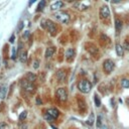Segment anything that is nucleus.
Masks as SVG:
<instances>
[{
	"label": "nucleus",
	"instance_id": "a878e982",
	"mask_svg": "<svg viewBox=\"0 0 129 129\" xmlns=\"http://www.w3.org/2000/svg\"><path fill=\"white\" fill-rule=\"evenodd\" d=\"M123 48L126 50V51H129V41L125 40L124 44H123Z\"/></svg>",
	"mask_w": 129,
	"mask_h": 129
},
{
	"label": "nucleus",
	"instance_id": "a211bd4d",
	"mask_svg": "<svg viewBox=\"0 0 129 129\" xmlns=\"http://www.w3.org/2000/svg\"><path fill=\"white\" fill-rule=\"evenodd\" d=\"M26 80L29 81L30 83H33L36 80V76L34 74H32V73H27L26 74Z\"/></svg>",
	"mask_w": 129,
	"mask_h": 129
},
{
	"label": "nucleus",
	"instance_id": "7c9ffc66",
	"mask_svg": "<svg viewBox=\"0 0 129 129\" xmlns=\"http://www.w3.org/2000/svg\"><path fill=\"white\" fill-rule=\"evenodd\" d=\"M16 58V50H15V48H12V53H11V59L12 60H14Z\"/></svg>",
	"mask_w": 129,
	"mask_h": 129
},
{
	"label": "nucleus",
	"instance_id": "39448f33",
	"mask_svg": "<svg viewBox=\"0 0 129 129\" xmlns=\"http://www.w3.org/2000/svg\"><path fill=\"white\" fill-rule=\"evenodd\" d=\"M114 67H115V64H114L113 61H111V60H105L103 63V69H104L105 73H107V74L111 73L114 70Z\"/></svg>",
	"mask_w": 129,
	"mask_h": 129
},
{
	"label": "nucleus",
	"instance_id": "7ed1b4c3",
	"mask_svg": "<svg viewBox=\"0 0 129 129\" xmlns=\"http://www.w3.org/2000/svg\"><path fill=\"white\" fill-rule=\"evenodd\" d=\"M53 16H55V18L58 21H60V22H62V23H64V24L69 23V21H70V15L64 11H59V12L55 13Z\"/></svg>",
	"mask_w": 129,
	"mask_h": 129
},
{
	"label": "nucleus",
	"instance_id": "c85d7f7f",
	"mask_svg": "<svg viewBox=\"0 0 129 129\" xmlns=\"http://www.w3.org/2000/svg\"><path fill=\"white\" fill-rule=\"evenodd\" d=\"M33 68L34 69H38L39 68V61L38 60H36V61L33 62Z\"/></svg>",
	"mask_w": 129,
	"mask_h": 129
},
{
	"label": "nucleus",
	"instance_id": "c756f323",
	"mask_svg": "<svg viewBox=\"0 0 129 129\" xmlns=\"http://www.w3.org/2000/svg\"><path fill=\"white\" fill-rule=\"evenodd\" d=\"M7 128H8V126L6 123H4V122L0 123V129H7Z\"/></svg>",
	"mask_w": 129,
	"mask_h": 129
},
{
	"label": "nucleus",
	"instance_id": "1a4fd4ad",
	"mask_svg": "<svg viewBox=\"0 0 129 129\" xmlns=\"http://www.w3.org/2000/svg\"><path fill=\"white\" fill-rule=\"evenodd\" d=\"M47 113L49 116H51L53 119H57V118L60 116V111L57 108H49V109L47 110Z\"/></svg>",
	"mask_w": 129,
	"mask_h": 129
},
{
	"label": "nucleus",
	"instance_id": "e433bc0d",
	"mask_svg": "<svg viewBox=\"0 0 129 129\" xmlns=\"http://www.w3.org/2000/svg\"><path fill=\"white\" fill-rule=\"evenodd\" d=\"M21 128H22V129H26V128H27V126H26L25 124H23V125H21Z\"/></svg>",
	"mask_w": 129,
	"mask_h": 129
},
{
	"label": "nucleus",
	"instance_id": "473e14b6",
	"mask_svg": "<svg viewBox=\"0 0 129 129\" xmlns=\"http://www.w3.org/2000/svg\"><path fill=\"white\" fill-rule=\"evenodd\" d=\"M9 41H10V42H13V41H14V35H12L11 37H10V39H9Z\"/></svg>",
	"mask_w": 129,
	"mask_h": 129
},
{
	"label": "nucleus",
	"instance_id": "f704fd0d",
	"mask_svg": "<svg viewBox=\"0 0 129 129\" xmlns=\"http://www.w3.org/2000/svg\"><path fill=\"white\" fill-rule=\"evenodd\" d=\"M36 103H37L38 105H40V104H41V101H40V99H39V98H37V99H36Z\"/></svg>",
	"mask_w": 129,
	"mask_h": 129
},
{
	"label": "nucleus",
	"instance_id": "9b49d317",
	"mask_svg": "<svg viewBox=\"0 0 129 129\" xmlns=\"http://www.w3.org/2000/svg\"><path fill=\"white\" fill-rule=\"evenodd\" d=\"M74 57H75V49L74 48H68L66 50V59L68 62H72L74 60Z\"/></svg>",
	"mask_w": 129,
	"mask_h": 129
},
{
	"label": "nucleus",
	"instance_id": "72a5a7b5",
	"mask_svg": "<svg viewBox=\"0 0 129 129\" xmlns=\"http://www.w3.org/2000/svg\"><path fill=\"white\" fill-rule=\"evenodd\" d=\"M120 1H121V0H112V2H113V3H119Z\"/></svg>",
	"mask_w": 129,
	"mask_h": 129
},
{
	"label": "nucleus",
	"instance_id": "58836bf2",
	"mask_svg": "<svg viewBox=\"0 0 129 129\" xmlns=\"http://www.w3.org/2000/svg\"><path fill=\"white\" fill-rule=\"evenodd\" d=\"M51 127H52V129H58L57 127H55V126H52V125H51Z\"/></svg>",
	"mask_w": 129,
	"mask_h": 129
},
{
	"label": "nucleus",
	"instance_id": "423d86ee",
	"mask_svg": "<svg viewBox=\"0 0 129 129\" xmlns=\"http://www.w3.org/2000/svg\"><path fill=\"white\" fill-rule=\"evenodd\" d=\"M110 9L108 6H106V5H103L101 8H100V18H102L103 20L105 19H108L110 17Z\"/></svg>",
	"mask_w": 129,
	"mask_h": 129
},
{
	"label": "nucleus",
	"instance_id": "4468645a",
	"mask_svg": "<svg viewBox=\"0 0 129 129\" xmlns=\"http://www.w3.org/2000/svg\"><path fill=\"white\" fill-rule=\"evenodd\" d=\"M100 44L103 47L107 46L108 44H110V38L107 35H105V34H101V36H100Z\"/></svg>",
	"mask_w": 129,
	"mask_h": 129
},
{
	"label": "nucleus",
	"instance_id": "6ab92c4d",
	"mask_svg": "<svg viewBox=\"0 0 129 129\" xmlns=\"http://www.w3.org/2000/svg\"><path fill=\"white\" fill-rule=\"evenodd\" d=\"M115 26H116V30L117 31H120L121 30V28H122V26H123V22L119 19V18H117L116 20H115Z\"/></svg>",
	"mask_w": 129,
	"mask_h": 129
},
{
	"label": "nucleus",
	"instance_id": "20e7f679",
	"mask_svg": "<svg viewBox=\"0 0 129 129\" xmlns=\"http://www.w3.org/2000/svg\"><path fill=\"white\" fill-rule=\"evenodd\" d=\"M56 97L62 102H64L68 100V92L66 88H59L56 92Z\"/></svg>",
	"mask_w": 129,
	"mask_h": 129
},
{
	"label": "nucleus",
	"instance_id": "412c9836",
	"mask_svg": "<svg viewBox=\"0 0 129 129\" xmlns=\"http://www.w3.org/2000/svg\"><path fill=\"white\" fill-rule=\"evenodd\" d=\"M46 6V0H41V1L38 3V6H37V11H41V10H44Z\"/></svg>",
	"mask_w": 129,
	"mask_h": 129
},
{
	"label": "nucleus",
	"instance_id": "ddd939ff",
	"mask_svg": "<svg viewBox=\"0 0 129 129\" xmlns=\"http://www.w3.org/2000/svg\"><path fill=\"white\" fill-rule=\"evenodd\" d=\"M63 6H64V2L61 1V0H59V1H56V2L51 3V5H50V9L52 10V11H55V10H59V9H61Z\"/></svg>",
	"mask_w": 129,
	"mask_h": 129
},
{
	"label": "nucleus",
	"instance_id": "2f4dec72",
	"mask_svg": "<svg viewBox=\"0 0 129 129\" xmlns=\"http://www.w3.org/2000/svg\"><path fill=\"white\" fill-rule=\"evenodd\" d=\"M28 36H29V31H25V32H24V34H23V38L26 39Z\"/></svg>",
	"mask_w": 129,
	"mask_h": 129
},
{
	"label": "nucleus",
	"instance_id": "4c0bfd02",
	"mask_svg": "<svg viewBox=\"0 0 129 129\" xmlns=\"http://www.w3.org/2000/svg\"><path fill=\"white\" fill-rule=\"evenodd\" d=\"M34 1H35V0H30V1H29V5H31V4H32V3H33Z\"/></svg>",
	"mask_w": 129,
	"mask_h": 129
},
{
	"label": "nucleus",
	"instance_id": "6e6552de",
	"mask_svg": "<svg viewBox=\"0 0 129 129\" xmlns=\"http://www.w3.org/2000/svg\"><path fill=\"white\" fill-rule=\"evenodd\" d=\"M86 47H87V49H88V51L91 53V55L96 56V55H98V53H99V48H97L95 45H93V44H87V45H86Z\"/></svg>",
	"mask_w": 129,
	"mask_h": 129
},
{
	"label": "nucleus",
	"instance_id": "4be33fe9",
	"mask_svg": "<svg viewBox=\"0 0 129 129\" xmlns=\"http://www.w3.org/2000/svg\"><path fill=\"white\" fill-rule=\"evenodd\" d=\"M6 97V88L5 87H2L0 89V98H5Z\"/></svg>",
	"mask_w": 129,
	"mask_h": 129
},
{
	"label": "nucleus",
	"instance_id": "c9c22d12",
	"mask_svg": "<svg viewBox=\"0 0 129 129\" xmlns=\"http://www.w3.org/2000/svg\"><path fill=\"white\" fill-rule=\"evenodd\" d=\"M66 2H69V3H72V2H74V1H76V0H64Z\"/></svg>",
	"mask_w": 129,
	"mask_h": 129
},
{
	"label": "nucleus",
	"instance_id": "f03ea898",
	"mask_svg": "<svg viewBox=\"0 0 129 129\" xmlns=\"http://www.w3.org/2000/svg\"><path fill=\"white\" fill-rule=\"evenodd\" d=\"M78 89L82 93H89L92 89V84L88 80H81L78 83Z\"/></svg>",
	"mask_w": 129,
	"mask_h": 129
},
{
	"label": "nucleus",
	"instance_id": "f3484780",
	"mask_svg": "<svg viewBox=\"0 0 129 129\" xmlns=\"http://www.w3.org/2000/svg\"><path fill=\"white\" fill-rule=\"evenodd\" d=\"M19 60L21 63H25L27 61V52L25 50L23 51H21L20 52V55H19Z\"/></svg>",
	"mask_w": 129,
	"mask_h": 129
},
{
	"label": "nucleus",
	"instance_id": "f257e3e1",
	"mask_svg": "<svg viewBox=\"0 0 129 129\" xmlns=\"http://www.w3.org/2000/svg\"><path fill=\"white\" fill-rule=\"evenodd\" d=\"M41 27L42 28H45L46 30H48L50 34L52 35H56L57 33V25L52 22L51 20H48V19H44V20H41Z\"/></svg>",
	"mask_w": 129,
	"mask_h": 129
},
{
	"label": "nucleus",
	"instance_id": "b1692460",
	"mask_svg": "<svg viewBox=\"0 0 129 129\" xmlns=\"http://www.w3.org/2000/svg\"><path fill=\"white\" fill-rule=\"evenodd\" d=\"M94 100H95V104H96L97 107H100L101 106V101L99 100V97L97 96V95L94 96Z\"/></svg>",
	"mask_w": 129,
	"mask_h": 129
},
{
	"label": "nucleus",
	"instance_id": "dca6fc26",
	"mask_svg": "<svg viewBox=\"0 0 129 129\" xmlns=\"http://www.w3.org/2000/svg\"><path fill=\"white\" fill-rule=\"evenodd\" d=\"M55 51H56L55 48H48L47 50H46V58L49 59L50 57H52V55L55 53Z\"/></svg>",
	"mask_w": 129,
	"mask_h": 129
},
{
	"label": "nucleus",
	"instance_id": "0eeeda50",
	"mask_svg": "<svg viewBox=\"0 0 129 129\" xmlns=\"http://www.w3.org/2000/svg\"><path fill=\"white\" fill-rule=\"evenodd\" d=\"M21 86H22L23 89H25L29 93H33L35 91V87L32 85V83H30L27 80H22V82H21Z\"/></svg>",
	"mask_w": 129,
	"mask_h": 129
},
{
	"label": "nucleus",
	"instance_id": "aec40b11",
	"mask_svg": "<svg viewBox=\"0 0 129 129\" xmlns=\"http://www.w3.org/2000/svg\"><path fill=\"white\" fill-rule=\"evenodd\" d=\"M121 86H122V88H125V89H127V88H129V80L128 79H122L121 80Z\"/></svg>",
	"mask_w": 129,
	"mask_h": 129
},
{
	"label": "nucleus",
	"instance_id": "393cba45",
	"mask_svg": "<svg viewBox=\"0 0 129 129\" xmlns=\"http://www.w3.org/2000/svg\"><path fill=\"white\" fill-rule=\"evenodd\" d=\"M26 115H27V112H26V111H23L22 113L19 115V120H20V121H23L25 118H26Z\"/></svg>",
	"mask_w": 129,
	"mask_h": 129
},
{
	"label": "nucleus",
	"instance_id": "f8f14e48",
	"mask_svg": "<svg viewBox=\"0 0 129 129\" xmlns=\"http://www.w3.org/2000/svg\"><path fill=\"white\" fill-rule=\"evenodd\" d=\"M57 78L60 82H64L67 79V73L64 70H60L58 73H57Z\"/></svg>",
	"mask_w": 129,
	"mask_h": 129
},
{
	"label": "nucleus",
	"instance_id": "ea45409f",
	"mask_svg": "<svg viewBox=\"0 0 129 129\" xmlns=\"http://www.w3.org/2000/svg\"><path fill=\"white\" fill-rule=\"evenodd\" d=\"M106 1H109V0H106Z\"/></svg>",
	"mask_w": 129,
	"mask_h": 129
},
{
	"label": "nucleus",
	"instance_id": "bb28decb",
	"mask_svg": "<svg viewBox=\"0 0 129 129\" xmlns=\"http://www.w3.org/2000/svg\"><path fill=\"white\" fill-rule=\"evenodd\" d=\"M45 118H46V119H47V120H48V122H51V121H55V120H56V119H53V118H52L51 116H49V115H48V113H47V114L45 115Z\"/></svg>",
	"mask_w": 129,
	"mask_h": 129
},
{
	"label": "nucleus",
	"instance_id": "cd10ccee",
	"mask_svg": "<svg viewBox=\"0 0 129 129\" xmlns=\"http://www.w3.org/2000/svg\"><path fill=\"white\" fill-rule=\"evenodd\" d=\"M102 126V121H101V116H99L98 118H97V127L98 128H101Z\"/></svg>",
	"mask_w": 129,
	"mask_h": 129
},
{
	"label": "nucleus",
	"instance_id": "9d476101",
	"mask_svg": "<svg viewBox=\"0 0 129 129\" xmlns=\"http://www.w3.org/2000/svg\"><path fill=\"white\" fill-rule=\"evenodd\" d=\"M77 102H78V105H79V109L81 112L85 111L86 110V102L83 98H81V96H77Z\"/></svg>",
	"mask_w": 129,
	"mask_h": 129
},
{
	"label": "nucleus",
	"instance_id": "5701e85b",
	"mask_svg": "<svg viewBox=\"0 0 129 129\" xmlns=\"http://www.w3.org/2000/svg\"><path fill=\"white\" fill-rule=\"evenodd\" d=\"M93 122H94V114L91 113L90 116H89V118H88V120H87V124L88 125H92Z\"/></svg>",
	"mask_w": 129,
	"mask_h": 129
},
{
	"label": "nucleus",
	"instance_id": "2eb2a0df",
	"mask_svg": "<svg viewBox=\"0 0 129 129\" xmlns=\"http://www.w3.org/2000/svg\"><path fill=\"white\" fill-rule=\"evenodd\" d=\"M115 48H116L117 56H118V57H122L123 53H124V48H123V47H121L119 44H117L116 47H115Z\"/></svg>",
	"mask_w": 129,
	"mask_h": 129
}]
</instances>
